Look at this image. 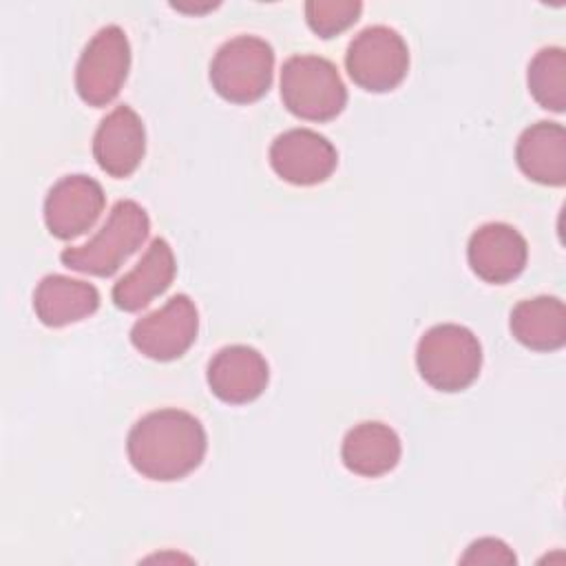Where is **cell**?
I'll list each match as a JSON object with an SVG mask.
<instances>
[{
    "label": "cell",
    "instance_id": "1",
    "mask_svg": "<svg viewBox=\"0 0 566 566\" xmlns=\"http://www.w3.org/2000/svg\"><path fill=\"white\" fill-rule=\"evenodd\" d=\"M208 449L203 424L181 409H157L139 418L126 438L133 469L155 482L192 473Z\"/></svg>",
    "mask_w": 566,
    "mask_h": 566
},
{
    "label": "cell",
    "instance_id": "19",
    "mask_svg": "<svg viewBox=\"0 0 566 566\" xmlns=\"http://www.w3.org/2000/svg\"><path fill=\"white\" fill-rule=\"evenodd\" d=\"M528 91L535 102L553 113L566 108V53L559 46H546L528 64Z\"/></svg>",
    "mask_w": 566,
    "mask_h": 566
},
{
    "label": "cell",
    "instance_id": "10",
    "mask_svg": "<svg viewBox=\"0 0 566 566\" xmlns=\"http://www.w3.org/2000/svg\"><path fill=\"white\" fill-rule=\"evenodd\" d=\"M102 186L86 175L62 177L44 199V223L57 239H75L95 226L104 210Z\"/></svg>",
    "mask_w": 566,
    "mask_h": 566
},
{
    "label": "cell",
    "instance_id": "4",
    "mask_svg": "<svg viewBox=\"0 0 566 566\" xmlns=\"http://www.w3.org/2000/svg\"><path fill=\"white\" fill-rule=\"evenodd\" d=\"M285 108L307 122H329L343 113L347 88L338 69L321 55H292L281 69Z\"/></svg>",
    "mask_w": 566,
    "mask_h": 566
},
{
    "label": "cell",
    "instance_id": "9",
    "mask_svg": "<svg viewBox=\"0 0 566 566\" xmlns=\"http://www.w3.org/2000/svg\"><path fill=\"white\" fill-rule=\"evenodd\" d=\"M338 153L332 142L310 128L281 133L270 146V166L287 184L314 186L332 177Z\"/></svg>",
    "mask_w": 566,
    "mask_h": 566
},
{
    "label": "cell",
    "instance_id": "13",
    "mask_svg": "<svg viewBox=\"0 0 566 566\" xmlns=\"http://www.w3.org/2000/svg\"><path fill=\"white\" fill-rule=\"evenodd\" d=\"M210 391L230 405H245L256 400L270 380L265 358L248 345L221 347L208 363Z\"/></svg>",
    "mask_w": 566,
    "mask_h": 566
},
{
    "label": "cell",
    "instance_id": "17",
    "mask_svg": "<svg viewBox=\"0 0 566 566\" xmlns=\"http://www.w3.org/2000/svg\"><path fill=\"white\" fill-rule=\"evenodd\" d=\"M400 451V438L389 424L360 422L345 433L340 458L352 473L380 478L396 469Z\"/></svg>",
    "mask_w": 566,
    "mask_h": 566
},
{
    "label": "cell",
    "instance_id": "12",
    "mask_svg": "<svg viewBox=\"0 0 566 566\" xmlns=\"http://www.w3.org/2000/svg\"><path fill=\"white\" fill-rule=\"evenodd\" d=\"M146 153V130L142 117L126 104L113 108L97 126L93 157L97 166L117 179L137 170Z\"/></svg>",
    "mask_w": 566,
    "mask_h": 566
},
{
    "label": "cell",
    "instance_id": "3",
    "mask_svg": "<svg viewBox=\"0 0 566 566\" xmlns=\"http://www.w3.org/2000/svg\"><path fill=\"white\" fill-rule=\"evenodd\" d=\"M416 365L424 382L438 391L467 389L482 369V347L478 336L455 323L429 327L416 347Z\"/></svg>",
    "mask_w": 566,
    "mask_h": 566
},
{
    "label": "cell",
    "instance_id": "7",
    "mask_svg": "<svg viewBox=\"0 0 566 566\" xmlns=\"http://www.w3.org/2000/svg\"><path fill=\"white\" fill-rule=\"evenodd\" d=\"M130 69V44L117 24L102 27L84 46L75 66V88L88 106L111 104Z\"/></svg>",
    "mask_w": 566,
    "mask_h": 566
},
{
    "label": "cell",
    "instance_id": "21",
    "mask_svg": "<svg viewBox=\"0 0 566 566\" xmlns=\"http://www.w3.org/2000/svg\"><path fill=\"white\" fill-rule=\"evenodd\" d=\"M460 562L462 564H515V555L502 539L482 537L467 548Z\"/></svg>",
    "mask_w": 566,
    "mask_h": 566
},
{
    "label": "cell",
    "instance_id": "2",
    "mask_svg": "<svg viewBox=\"0 0 566 566\" xmlns=\"http://www.w3.org/2000/svg\"><path fill=\"white\" fill-rule=\"evenodd\" d=\"M150 232L148 212L133 199H122L113 206L108 219L97 230L93 239L82 245H71L62 250L60 259L66 268L93 274L111 276L122 263L137 252Z\"/></svg>",
    "mask_w": 566,
    "mask_h": 566
},
{
    "label": "cell",
    "instance_id": "5",
    "mask_svg": "<svg viewBox=\"0 0 566 566\" xmlns=\"http://www.w3.org/2000/svg\"><path fill=\"white\" fill-rule=\"evenodd\" d=\"M272 71V46L256 35H237L217 49L210 64V82L223 99L250 104L268 93Z\"/></svg>",
    "mask_w": 566,
    "mask_h": 566
},
{
    "label": "cell",
    "instance_id": "8",
    "mask_svg": "<svg viewBox=\"0 0 566 566\" xmlns=\"http://www.w3.org/2000/svg\"><path fill=\"white\" fill-rule=\"evenodd\" d=\"M199 332V312L186 294H175L159 310L142 316L130 329V343L153 360L184 356Z\"/></svg>",
    "mask_w": 566,
    "mask_h": 566
},
{
    "label": "cell",
    "instance_id": "15",
    "mask_svg": "<svg viewBox=\"0 0 566 566\" xmlns=\"http://www.w3.org/2000/svg\"><path fill=\"white\" fill-rule=\"evenodd\" d=\"M520 170L544 186L566 184V130L557 122H537L524 128L515 146Z\"/></svg>",
    "mask_w": 566,
    "mask_h": 566
},
{
    "label": "cell",
    "instance_id": "18",
    "mask_svg": "<svg viewBox=\"0 0 566 566\" xmlns=\"http://www.w3.org/2000/svg\"><path fill=\"white\" fill-rule=\"evenodd\" d=\"M509 325L515 340L533 352H555L566 343V307L557 296L520 301Z\"/></svg>",
    "mask_w": 566,
    "mask_h": 566
},
{
    "label": "cell",
    "instance_id": "20",
    "mask_svg": "<svg viewBox=\"0 0 566 566\" xmlns=\"http://www.w3.org/2000/svg\"><path fill=\"white\" fill-rule=\"evenodd\" d=\"M363 11L358 0H310L305 4V20L321 38H334L349 29Z\"/></svg>",
    "mask_w": 566,
    "mask_h": 566
},
{
    "label": "cell",
    "instance_id": "6",
    "mask_svg": "<svg viewBox=\"0 0 566 566\" xmlns=\"http://www.w3.org/2000/svg\"><path fill=\"white\" fill-rule=\"evenodd\" d=\"M345 66L354 84L369 93L394 91L407 75L409 49L402 35L385 24L363 29L347 46Z\"/></svg>",
    "mask_w": 566,
    "mask_h": 566
},
{
    "label": "cell",
    "instance_id": "14",
    "mask_svg": "<svg viewBox=\"0 0 566 566\" xmlns=\"http://www.w3.org/2000/svg\"><path fill=\"white\" fill-rule=\"evenodd\" d=\"M177 272L172 248L157 237L139 259V263L113 285V303L124 312H137L153 298L164 294Z\"/></svg>",
    "mask_w": 566,
    "mask_h": 566
},
{
    "label": "cell",
    "instance_id": "16",
    "mask_svg": "<svg viewBox=\"0 0 566 566\" xmlns=\"http://www.w3.org/2000/svg\"><path fill=\"white\" fill-rule=\"evenodd\" d=\"M99 307V292L95 285L64 276H44L33 292L35 316L46 327H64L91 316Z\"/></svg>",
    "mask_w": 566,
    "mask_h": 566
},
{
    "label": "cell",
    "instance_id": "11",
    "mask_svg": "<svg viewBox=\"0 0 566 566\" xmlns=\"http://www.w3.org/2000/svg\"><path fill=\"white\" fill-rule=\"evenodd\" d=\"M467 259L475 276L502 285L522 274L528 259L526 239L509 223L480 226L467 245Z\"/></svg>",
    "mask_w": 566,
    "mask_h": 566
}]
</instances>
